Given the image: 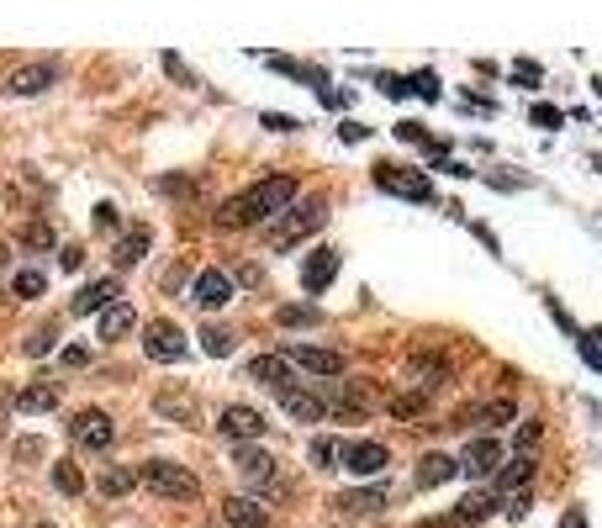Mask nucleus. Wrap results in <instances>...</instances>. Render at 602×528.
Returning a JSON list of instances; mask_svg holds the SVG:
<instances>
[{"label": "nucleus", "instance_id": "42", "mask_svg": "<svg viewBox=\"0 0 602 528\" xmlns=\"http://www.w3.org/2000/svg\"><path fill=\"white\" fill-rule=\"evenodd\" d=\"M64 365H69V370H85V365H90V349H85V344H69V349H64Z\"/></svg>", "mask_w": 602, "mask_h": 528}, {"label": "nucleus", "instance_id": "43", "mask_svg": "<svg viewBox=\"0 0 602 528\" xmlns=\"http://www.w3.org/2000/svg\"><path fill=\"white\" fill-rule=\"evenodd\" d=\"M529 507H534V497H529V492H513V497H507V518H523Z\"/></svg>", "mask_w": 602, "mask_h": 528}, {"label": "nucleus", "instance_id": "15", "mask_svg": "<svg viewBox=\"0 0 602 528\" xmlns=\"http://www.w3.org/2000/svg\"><path fill=\"white\" fill-rule=\"evenodd\" d=\"M497 465H502V444H497V439H470L465 455H460L465 476H492Z\"/></svg>", "mask_w": 602, "mask_h": 528}, {"label": "nucleus", "instance_id": "8", "mask_svg": "<svg viewBox=\"0 0 602 528\" xmlns=\"http://www.w3.org/2000/svg\"><path fill=\"white\" fill-rule=\"evenodd\" d=\"M375 185L391 196H407V201H434V185H428V175H407V169L397 164H381L375 169Z\"/></svg>", "mask_w": 602, "mask_h": 528}, {"label": "nucleus", "instance_id": "29", "mask_svg": "<svg viewBox=\"0 0 602 528\" xmlns=\"http://www.w3.org/2000/svg\"><path fill=\"white\" fill-rule=\"evenodd\" d=\"M275 323L280 328H317V323H323V312H317V307H280Z\"/></svg>", "mask_w": 602, "mask_h": 528}, {"label": "nucleus", "instance_id": "12", "mask_svg": "<svg viewBox=\"0 0 602 528\" xmlns=\"http://www.w3.org/2000/svg\"><path fill=\"white\" fill-rule=\"evenodd\" d=\"M286 360H291V365H301V370H312V375H344V354H338V349L291 344V349H286Z\"/></svg>", "mask_w": 602, "mask_h": 528}, {"label": "nucleus", "instance_id": "20", "mask_svg": "<svg viewBox=\"0 0 602 528\" xmlns=\"http://www.w3.org/2000/svg\"><path fill=\"white\" fill-rule=\"evenodd\" d=\"M338 513H349V518H370V513H381L386 507V492L381 486H360V492H344V497H333Z\"/></svg>", "mask_w": 602, "mask_h": 528}, {"label": "nucleus", "instance_id": "50", "mask_svg": "<svg viewBox=\"0 0 602 528\" xmlns=\"http://www.w3.org/2000/svg\"><path fill=\"white\" fill-rule=\"evenodd\" d=\"M32 528H53V523H32Z\"/></svg>", "mask_w": 602, "mask_h": 528}, {"label": "nucleus", "instance_id": "48", "mask_svg": "<svg viewBox=\"0 0 602 528\" xmlns=\"http://www.w3.org/2000/svg\"><path fill=\"white\" fill-rule=\"evenodd\" d=\"M560 528H587V513H581V507H571V513L560 518Z\"/></svg>", "mask_w": 602, "mask_h": 528}, {"label": "nucleus", "instance_id": "35", "mask_svg": "<svg viewBox=\"0 0 602 528\" xmlns=\"http://www.w3.org/2000/svg\"><path fill=\"white\" fill-rule=\"evenodd\" d=\"M164 418H191V396H159Z\"/></svg>", "mask_w": 602, "mask_h": 528}, {"label": "nucleus", "instance_id": "17", "mask_svg": "<svg viewBox=\"0 0 602 528\" xmlns=\"http://www.w3.org/2000/svg\"><path fill=\"white\" fill-rule=\"evenodd\" d=\"M407 381H418L423 391H434V386L449 381V360H444V354H412V360H407Z\"/></svg>", "mask_w": 602, "mask_h": 528}, {"label": "nucleus", "instance_id": "33", "mask_svg": "<svg viewBox=\"0 0 602 528\" xmlns=\"http://www.w3.org/2000/svg\"><path fill=\"white\" fill-rule=\"evenodd\" d=\"M576 349H581V360H587V365L602 370V328L597 333H576Z\"/></svg>", "mask_w": 602, "mask_h": 528}, {"label": "nucleus", "instance_id": "1", "mask_svg": "<svg viewBox=\"0 0 602 528\" xmlns=\"http://www.w3.org/2000/svg\"><path fill=\"white\" fill-rule=\"evenodd\" d=\"M291 201H296V180H286V175H270V180H254L249 191H238V196H228V201H222L217 222H222V228H254V222H270V217H280Z\"/></svg>", "mask_w": 602, "mask_h": 528}, {"label": "nucleus", "instance_id": "30", "mask_svg": "<svg viewBox=\"0 0 602 528\" xmlns=\"http://www.w3.org/2000/svg\"><path fill=\"white\" fill-rule=\"evenodd\" d=\"M43 270H16V280H11V291H16V301H32V296H43Z\"/></svg>", "mask_w": 602, "mask_h": 528}, {"label": "nucleus", "instance_id": "5", "mask_svg": "<svg viewBox=\"0 0 602 528\" xmlns=\"http://www.w3.org/2000/svg\"><path fill=\"white\" fill-rule=\"evenodd\" d=\"M143 354L159 360V365H175V360H185V333L175 323H164V317H154V323L143 328Z\"/></svg>", "mask_w": 602, "mask_h": 528}, {"label": "nucleus", "instance_id": "47", "mask_svg": "<svg viewBox=\"0 0 602 528\" xmlns=\"http://www.w3.org/2000/svg\"><path fill=\"white\" fill-rule=\"evenodd\" d=\"M534 122H539V127H555L560 111H555V106H534Z\"/></svg>", "mask_w": 602, "mask_h": 528}, {"label": "nucleus", "instance_id": "24", "mask_svg": "<svg viewBox=\"0 0 602 528\" xmlns=\"http://www.w3.org/2000/svg\"><path fill=\"white\" fill-rule=\"evenodd\" d=\"M460 470V460H449V455H428L423 465H418V476H412V486H418V492H428V486H444L449 476H455Z\"/></svg>", "mask_w": 602, "mask_h": 528}, {"label": "nucleus", "instance_id": "41", "mask_svg": "<svg viewBox=\"0 0 602 528\" xmlns=\"http://www.w3.org/2000/svg\"><path fill=\"white\" fill-rule=\"evenodd\" d=\"M513 80H523V85H539V64H534V59H518V64H513Z\"/></svg>", "mask_w": 602, "mask_h": 528}, {"label": "nucleus", "instance_id": "31", "mask_svg": "<svg viewBox=\"0 0 602 528\" xmlns=\"http://www.w3.org/2000/svg\"><path fill=\"white\" fill-rule=\"evenodd\" d=\"M201 349L212 354V360H228V354H233V333L228 328H206L201 333Z\"/></svg>", "mask_w": 602, "mask_h": 528}, {"label": "nucleus", "instance_id": "49", "mask_svg": "<svg viewBox=\"0 0 602 528\" xmlns=\"http://www.w3.org/2000/svg\"><path fill=\"white\" fill-rule=\"evenodd\" d=\"M164 69H169V74H175V80H191V74H185V64L175 59V53H164Z\"/></svg>", "mask_w": 602, "mask_h": 528}, {"label": "nucleus", "instance_id": "38", "mask_svg": "<svg viewBox=\"0 0 602 528\" xmlns=\"http://www.w3.org/2000/svg\"><path fill=\"white\" fill-rule=\"evenodd\" d=\"M90 222H96L101 233H111V228H117L122 217H117V206H111V201H101V206H96V217H90Z\"/></svg>", "mask_w": 602, "mask_h": 528}, {"label": "nucleus", "instance_id": "16", "mask_svg": "<svg viewBox=\"0 0 602 528\" xmlns=\"http://www.w3.org/2000/svg\"><path fill=\"white\" fill-rule=\"evenodd\" d=\"M333 275H338V249H317L307 264H301V286H307L312 296H317V291H328V286H333Z\"/></svg>", "mask_w": 602, "mask_h": 528}, {"label": "nucleus", "instance_id": "44", "mask_svg": "<svg viewBox=\"0 0 602 528\" xmlns=\"http://www.w3.org/2000/svg\"><path fill=\"white\" fill-rule=\"evenodd\" d=\"M265 127H270V132H291V127H296V117H280V111H265Z\"/></svg>", "mask_w": 602, "mask_h": 528}, {"label": "nucleus", "instance_id": "45", "mask_svg": "<svg viewBox=\"0 0 602 528\" xmlns=\"http://www.w3.org/2000/svg\"><path fill=\"white\" fill-rule=\"evenodd\" d=\"M418 96H428V101H439V80H434V74H418Z\"/></svg>", "mask_w": 602, "mask_h": 528}, {"label": "nucleus", "instance_id": "32", "mask_svg": "<svg viewBox=\"0 0 602 528\" xmlns=\"http://www.w3.org/2000/svg\"><path fill=\"white\" fill-rule=\"evenodd\" d=\"M53 486H59V492H64V497H80V492H85V481H80V470H74L69 460H59V465H53Z\"/></svg>", "mask_w": 602, "mask_h": 528}, {"label": "nucleus", "instance_id": "26", "mask_svg": "<svg viewBox=\"0 0 602 528\" xmlns=\"http://www.w3.org/2000/svg\"><path fill=\"white\" fill-rule=\"evenodd\" d=\"M492 507H497V492H476V497H465V502H460L455 523H460V528H470V523H481L486 513H492Z\"/></svg>", "mask_w": 602, "mask_h": 528}, {"label": "nucleus", "instance_id": "7", "mask_svg": "<svg viewBox=\"0 0 602 528\" xmlns=\"http://www.w3.org/2000/svg\"><path fill=\"white\" fill-rule=\"evenodd\" d=\"M338 460H344V470H349V476H381V470L391 465V449L386 444H375V439H360V444H344V455H338Z\"/></svg>", "mask_w": 602, "mask_h": 528}, {"label": "nucleus", "instance_id": "13", "mask_svg": "<svg viewBox=\"0 0 602 528\" xmlns=\"http://www.w3.org/2000/svg\"><path fill=\"white\" fill-rule=\"evenodd\" d=\"M249 381L270 386L275 396L296 386V381H291V360H286V354H259V360H249Z\"/></svg>", "mask_w": 602, "mask_h": 528}, {"label": "nucleus", "instance_id": "34", "mask_svg": "<svg viewBox=\"0 0 602 528\" xmlns=\"http://www.w3.org/2000/svg\"><path fill=\"white\" fill-rule=\"evenodd\" d=\"M470 418H481L486 428H502L507 418H513V402H507V396H502V402H492V407H481V412H470Z\"/></svg>", "mask_w": 602, "mask_h": 528}, {"label": "nucleus", "instance_id": "19", "mask_svg": "<svg viewBox=\"0 0 602 528\" xmlns=\"http://www.w3.org/2000/svg\"><path fill=\"white\" fill-rule=\"evenodd\" d=\"M222 518L233 528H270V507H259L254 497H228L222 502Z\"/></svg>", "mask_w": 602, "mask_h": 528}, {"label": "nucleus", "instance_id": "11", "mask_svg": "<svg viewBox=\"0 0 602 528\" xmlns=\"http://www.w3.org/2000/svg\"><path fill=\"white\" fill-rule=\"evenodd\" d=\"M111 301H122V286H117V280H90V286H80V291H74V301H69V312H80V317H90V312H106L111 307Z\"/></svg>", "mask_w": 602, "mask_h": 528}, {"label": "nucleus", "instance_id": "14", "mask_svg": "<svg viewBox=\"0 0 602 528\" xmlns=\"http://www.w3.org/2000/svg\"><path fill=\"white\" fill-rule=\"evenodd\" d=\"M238 476L243 481H254V486H280V476H275V460L265 455V449H254V444H238Z\"/></svg>", "mask_w": 602, "mask_h": 528}, {"label": "nucleus", "instance_id": "18", "mask_svg": "<svg viewBox=\"0 0 602 528\" xmlns=\"http://www.w3.org/2000/svg\"><path fill=\"white\" fill-rule=\"evenodd\" d=\"M280 407H286L296 423H323V418H328V402H323V396L296 391V386H291V391H280Z\"/></svg>", "mask_w": 602, "mask_h": 528}, {"label": "nucleus", "instance_id": "2", "mask_svg": "<svg viewBox=\"0 0 602 528\" xmlns=\"http://www.w3.org/2000/svg\"><path fill=\"white\" fill-rule=\"evenodd\" d=\"M138 481L154 497H164V502H196L201 497V481L185 465H175V460H143L138 465Z\"/></svg>", "mask_w": 602, "mask_h": 528}, {"label": "nucleus", "instance_id": "9", "mask_svg": "<svg viewBox=\"0 0 602 528\" xmlns=\"http://www.w3.org/2000/svg\"><path fill=\"white\" fill-rule=\"evenodd\" d=\"M191 301H196L201 312H222L233 301V275L228 270H201L196 286H191Z\"/></svg>", "mask_w": 602, "mask_h": 528}, {"label": "nucleus", "instance_id": "36", "mask_svg": "<svg viewBox=\"0 0 602 528\" xmlns=\"http://www.w3.org/2000/svg\"><path fill=\"white\" fill-rule=\"evenodd\" d=\"M22 243L27 249H53V233L43 228V222H32V228H22Z\"/></svg>", "mask_w": 602, "mask_h": 528}, {"label": "nucleus", "instance_id": "37", "mask_svg": "<svg viewBox=\"0 0 602 528\" xmlns=\"http://www.w3.org/2000/svg\"><path fill=\"white\" fill-rule=\"evenodd\" d=\"M53 338H59V328H37V333L27 338V354H48V349H53Z\"/></svg>", "mask_w": 602, "mask_h": 528}, {"label": "nucleus", "instance_id": "6", "mask_svg": "<svg viewBox=\"0 0 602 528\" xmlns=\"http://www.w3.org/2000/svg\"><path fill=\"white\" fill-rule=\"evenodd\" d=\"M217 428L228 433L233 444H254V439H265V412L259 407H243V402H233V407H222V418H217Z\"/></svg>", "mask_w": 602, "mask_h": 528}, {"label": "nucleus", "instance_id": "25", "mask_svg": "<svg viewBox=\"0 0 602 528\" xmlns=\"http://www.w3.org/2000/svg\"><path fill=\"white\" fill-rule=\"evenodd\" d=\"M138 486V470L133 465H111V470H101V497H127Z\"/></svg>", "mask_w": 602, "mask_h": 528}, {"label": "nucleus", "instance_id": "4", "mask_svg": "<svg viewBox=\"0 0 602 528\" xmlns=\"http://www.w3.org/2000/svg\"><path fill=\"white\" fill-rule=\"evenodd\" d=\"M69 433H74V444H80V449H96V455L117 444V423H111V412H101V407H85L80 418L69 423Z\"/></svg>", "mask_w": 602, "mask_h": 528}, {"label": "nucleus", "instance_id": "23", "mask_svg": "<svg viewBox=\"0 0 602 528\" xmlns=\"http://www.w3.org/2000/svg\"><path fill=\"white\" fill-rule=\"evenodd\" d=\"M133 323H138V312L127 307V301H111V307L96 317V338H122Z\"/></svg>", "mask_w": 602, "mask_h": 528}, {"label": "nucleus", "instance_id": "46", "mask_svg": "<svg viewBox=\"0 0 602 528\" xmlns=\"http://www.w3.org/2000/svg\"><path fill=\"white\" fill-rule=\"evenodd\" d=\"M16 455H22V460H37V455H43V439H22V444H16Z\"/></svg>", "mask_w": 602, "mask_h": 528}, {"label": "nucleus", "instance_id": "40", "mask_svg": "<svg viewBox=\"0 0 602 528\" xmlns=\"http://www.w3.org/2000/svg\"><path fill=\"white\" fill-rule=\"evenodd\" d=\"M391 412H397V418H418V412H423V396H397Z\"/></svg>", "mask_w": 602, "mask_h": 528}, {"label": "nucleus", "instance_id": "3", "mask_svg": "<svg viewBox=\"0 0 602 528\" xmlns=\"http://www.w3.org/2000/svg\"><path fill=\"white\" fill-rule=\"evenodd\" d=\"M323 222H328V206L323 201H291L286 212L270 222V249H291V243L312 238Z\"/></svg>", "mask_w": 602, "mask_h": 528}, {"label": "nucleus", "instance_id": "39", "mask_svg": "<svg viewBox=\"0 0 602 528\" xmlns=\"http://www.w3.org/2000/svg\"><path fill=\"white\" fill-rule=\"evenodd\" d=\"M513 444H518V455H529V449L539 444V423H518V439Z\"/></svg>", "mask_w": 602, "mask_h": 528}, {"label": "nucleus", "instance_id": "22", "mask_svg": "<svg viewBox=\"0 0 602 528\" xmlns=\"http://www.w3.org/2000/svg\"><path fill=\"white\" fill-rule=\"evenodd\" d=\"M59 407V381H32L27 391H16V412H53Z\"/></svg>", "mask_w": 602, "mask_h": 528}, {"label": "nucleus", "instance_id": "28", "mask_svg": "<svg viewBox=\"0 0 602 528\" xmlns=\"http://www.w3.org/2000/svg\"><path fill=\"white\" fill-rule=\"evenodd\" d=\"M338 455H344V444H333V439H312L307 444V460L317 470H338Z\"/></svg>", "mask_w": 602, "mask_h": 528}, {"label": "nucleus", "instance_id": "21", "mask_svg": "<svg viewBox=\"0 0 602 528\" xmlns=\"http://www.w3.org/2000/svg\"><path fill=\"white\" fill-rule=\"evenodd\" d=\"M529 481H534V460L518 455L507 470H497V486H492V492H497V502H502V497H513V492H529Z\"/></svg>", "mask_w": 602, "mask_h": 528}, {"label": "nucleus", "instance_id": "10", "mask_svg": "<svg viewBox=\"0 0 602 528\" xmlns=\"http://www.w3.org/2000/svg\"><path fill=\"white\" fill-rule=\"evenodd\" d=\"M48 85H59V64H53V59L22 64V69H11V80H6L11 96H43Z\"/></svg>", "mask_w": 602, "mask_h": 528}, {"label": "nucleus", "instance_id": "27", "mask_svg": "<svg viewBox=\"0 0 602 528\" xmlns=\"http://www.w3.org/2000/svg\"><path fill=\"white\" fill-rule=\"evenodd\" d=\"M148 254V228H133V233H122V243H117V254H111V259H117V264H138Z\"/></svg>", "mask_w": 602, "mask_h": 528}]
</instances>
